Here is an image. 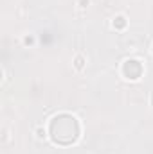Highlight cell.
I'll list each match as a JSON object with an SVG mask.
<instances>
[{"mask_svg": "<svg viewBox=\"0 0 153 154\" xmlns=\"http://www.w3.org/2000/svg\"><path fill=\"white\" fill-rule=\"evenodd\" d=\"M79 134L77 120L70 115H60L50 122V136L56 143H70L76 142Z\"/></svg>", "mask_w": 153, "mask_h": 154, "instance_id": "1", "label": "cell"}, {"mask_svg": "<svg viewBox=\"0 0 153 154\" xmlns=\"http://www.w3.org/2000/svg\"><path fill=\"white\" fill-rule=\"evenodd\" d=\"M122 74L128 77V79H139L141 74H142V66H141V63L137 61V59H128V61H124V65H122Z\"/></svg>", "mask_w": 153, "mask_h": 154, "instance_id": "2", "label": "cell"}, {"mask_svg": "<svg viewBox=\"0 0 153 154\" xmlns=\"http://www.w3.org/2000/svg\"><path fill=\"white\" fill-rule=\"evenodd\" d=\"M126 25V20H124V16H117L114 20V27H117V29H122Z\"/></svg>", "mask_w": 153, "mask_h": 154, "instance_id": "3", "label": "cell"}, {"mask_svg": "<svg viewBox=\"0 0 153 154\" xmlns=\"http://www.w3.org/2000/svg\"><path fill=\"white\" fill-rule=\"evenodd\" d=\"M76 68L77 70L83 68V57H76Z\"/></svg>", "mask_w": 153, "mask_h": 154, "instance_id": "4", "label": "cell"}]
</instances>
